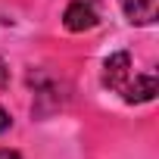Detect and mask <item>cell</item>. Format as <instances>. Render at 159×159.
<instances>
[{"instance_id":"6","label":"cell","mask_w":159,"mask_h":159,"mask_svg":"<svg viewBox=\"0 0 159 159\" xmlns=\"http://www.w3.org/2000/svg\"><path fill=\"white\" fill-rule=\"evenodd\" d=\"M10 128V116H7V109H0V131H7Z\"/></svg>"},{"instance_id":"5","label":"cell","mask_w":159,"mask_h":159,"mask_svg":"<svg viewBox=\"0 0 159 159\" xmlns=\"http://www.w3.org/2000/svg\"><path fill=\"white\" fill-rule=\"evenodd\" d=\"M10 84V69H7V62L0 59V88H7Z\"/></svg>"},{"instance_id":"2","label":"cell","mask_w":159,"mask_h":159,"mask_svg":"<svg viewBox=\"0 0 159 159\" xmlns=\"http://www.w3.org/2000/svg\"><path fill=\"white\" fill-rule=\"evenodd\" d=\"M62 22H66L69 31H88V28L97 25V10H94V3H88V0H72L66 7Z\"/></svg>"},{"instance_id":"3","label":"cell","mask_w":159,"mask_h":159,"mask_svg":"<svg viewBox=\"0 0 159 159\" xmlns=\"http://www.w3.org/2000/svg\"><path fill=\"white\" fill-rule=\"evenodd\" d=\"M156 97V75H131V81L125 84L122 91V100L125 103H150Z\"/></svg>"},{"instance_id":"7","label":"cell","mask_w":159,"mask_h":159,"mask_svg":"<svg viewBox=\"0 0 159 159\" xmlns=\"http://www.w3.org/2000/svg\"><path fill=\"white\" fill-rule=\"evenodd\" d=\"M0 159H19V153H10V150H0Z\"/></svg>"},{"instance_id":"1","label":"cell","mask_w":159,"mask_h":159,"mask_svg":"<svg viewBox=\"0 0 159 159\" xmlns=\"http://www.w3.org/2000/svg\"><path fill=\"white\" fill-rule=\"evenodd\" d=\"M131 75H134V69H131V56H128L125 50L106 56V62H103V84H106L109 91L122 94L125 84L131 81Z\"/></svg>"},{"instance_id":"4","label":"cell","mask_w":159,"mask_h":159,"mask_svg":"<svg viewBox=\"0 0 159 159\" xmlns=\"http://www.w3.org/2000/svg\"><path fill=\"white\" fill-rule=\"evenodd\" d=\"M122 10L134 25H153L159 16V0H122Z\"/></svg>"}]
</instances>
